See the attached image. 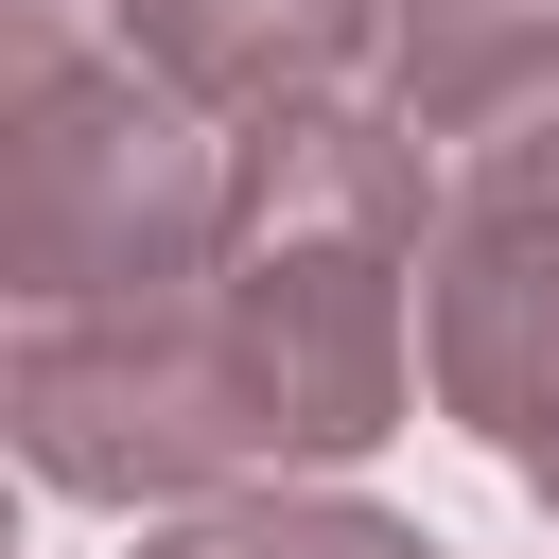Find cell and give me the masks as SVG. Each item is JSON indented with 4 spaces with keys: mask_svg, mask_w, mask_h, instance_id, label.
<instances>
[{
    "mask_svg": "<svg viewBox=\"0 0 559 559\" xmlns=\"http://www.w3.org/2000/svg\"><path fill=\"white\" fill-rule=\"evenodd\" d=\"M524 489H542V524H559V454H542V472H524Z\"/></svg>",
    "mask_w": 559,
    "mask_h": 559,
    "instance_id": "ba28073f",
    "label": "cell"
},
{
    "mask_svg": "<svg viewBox=\"0 0 559 559\" xmlns=\"http://www.w3.org/2000/svg\"><path fill=\"white\" fill-rule=\"evenodd\" d=\"M227 140L280 122V105H332V87H384V0H105Z\"/></svg>",
    "mask_w": 559,
    "mask_h": 559,
    "instance_id": "5b68a950",
    "label": "cell"
},
{
    "mask_svg": "<svg viewBox=\"0 0 559 559\" xmlns=\"http://www.w3.org/2000/svg\"><path fill=\"white\" fill-rule=\"evenodd\" d=\"M384 105L454 157L507 105H559V0H384Z\"/></svg>",
    "mask_w": 559,
    "mask_h": 559,
    "instance_id": "8992f818",
    "label": "cell"
},
{
    "mask_svg": "<svg viewBox=\"0 0 559 559\" xmlns=\"http://www.w3.org/2000/svg\"><path fill=\"white\" fill-rule=\"evenodd\" d=\"M402 280H419V245H349V227H245L210 262V297L245 332V384H262V419L297 454V489L314 472H367L419 419V297Z\"/></svg>",
    "mask_w": 559,
    "mask_h": 559,
    "instance_id": "3957f363",
    "label": "cell"
},
{
    "mask_svg": "<svg viewBox=\"0 0 559 559\" xmlns=\"http://www.w3.org/2000/svg\"><path fill=\"white\" fill-rule=\"evenodd\" d=\"M245 245V140L87 0H0V297L105 314Z\"/></svg>",
    "mask_w": 559,
    "mask_h": 559,
    "instance_id": "6da1fadb",
    "label": "cell"
},
{
    "mask_svg": "<svg viewBox=\"0 0 559 559\" xmlns=\"http://www.w3.org/2000/svg\"><path fill=\"white\" fill-rule=\"evenodd\" d=\"M140 559H454V542L367 489H227V507H175Z\"/></svg>",
    "mask_w": 559,
    "mask_h": 559,
    "instance_id": "52a82bcc",
    "label": "cell"
},
{
    "mask_svg": "<svg viewBox=\"0 0 559 559\" xmlns=\"http://www.w3.org/2000/svg\"><path fill=\"white\" fill-rule=\"evenodd\" d=\"M0 437L52 507H227V489H297L262 384H245V332L210 280L175 297H105V314H17L0 349Z\"/></svg>",
    "mask_w": 559,
    "mask_h": 559,
    "instance_id": "7a4b0ae2",
    "label": "cell"
},
{
    "mask_svg": "<svg viewBox=\"0 0 559 559\" xmlns=\"http://www.w3.org/2000/svg\"><path fill=\"white\" fill-rule=\"evenodd\" d=\"M419 384L472 454L542 472L559 454V175H472L419 245Z\"/></svg>",
    "mask_w": 559,
    "mask_h": 559,
    "instance_id": "277c9868",
    "label": "cell"
}]
</instances>
